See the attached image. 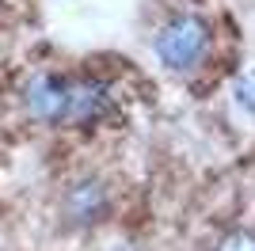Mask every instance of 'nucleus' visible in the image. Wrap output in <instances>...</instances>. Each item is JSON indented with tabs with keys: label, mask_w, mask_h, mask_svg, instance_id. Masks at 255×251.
<instances>
[{
	"label": "nucleus",
	"mask_w": 255,
	"mask_h": 251,
	"mask_svg": "<svg viewBox=\"0 0 255 251\" xmlns=\"http://www.w3.org/2000/svg\"><path fill=\"white\" fill-rule=\"evenodd\" d=\"M15 107L27 126L80 133L118 115V88L99 69H31L15 88Z\"/></svg>",
	"instance_id": "1"
},
{
	"label": "nucleus",
	"mask_w": 255,
	"mask_h": 251,
	"mask_svg": "<svg viewBox=\"0 0 255 251\" xmlns=\"http://www.w3.org/2000/svg\"><path fill=\"white\" fill-rule=\"evenodd\" d=\"M149 50L168 76L198 84L221 57V27L202 8H168L149 34Z\"/></svg>",
	"instance_id": "2"
},
{
	"label": "nucleus",
	"mask_w": 255,
	"mask_h": 251,
	"mask_svg": "<svg viewBox=\"0 0 255 251\" xmlns=\"http://www.w3.org/2000/svg\"><path fill=\"white\" fill-rule=\"evenodd\" d=\"M118 194L103 171H76L53 194V217L73 236H92L115 217Z\"/></svg>",
	"instance_id": "3"
},
{
	"label": "nucleus",
	"mask_w": 255,
	"mask_h": 251,
	"mask_svg": "<svg viewBox=\"0 0 255 251\" xmlns=\"http://www.w3.org/2000/svg\"><path fill=\"white\" fill-rule=\"evenodd\" d=\"M210 251H255V229H248V225L225 229Z\"/></svg>",
	"instance_id": "4"
},
{
	"label": "nucleus",
	"mask_w": 255,
	"mask_h": 251,
	"mask_svg": "<svg viewBox=\"0 0 255 251\" xmlns=\"http://www.w3.org/2000/svg\"><path fill=\"white\" fill-rule=\"evenodd\" d=\"M233 99H236V107H240V111H244V115L255 122V69H252V73H240V76H236Z\"/></svg>",
	"instance_id": "5"
},
{
	"label": "nucleus",
	"mask_w": 255,
	"mask_h": 251,
	"mask_svg": "<svg viewBox=\"0 0 255 251\" xmlns=\"http://www.w3.org/2000/svg\"><path fill=\"white\" fill-rule=\"evenodd\" d=\"M115 251H137V248H115Z\"/></svg>",
	"instance_id": "6"
}]
</instances>
